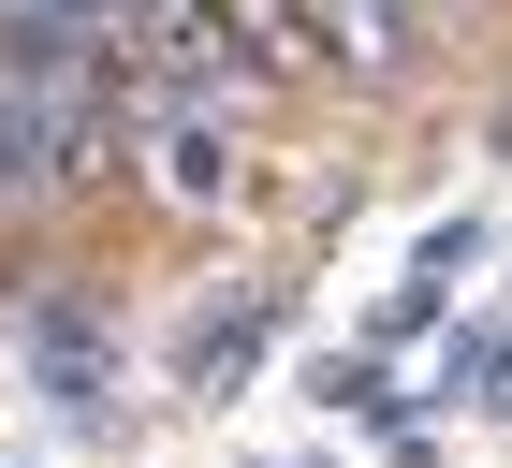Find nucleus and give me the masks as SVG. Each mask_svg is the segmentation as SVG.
I'll list each match as a JSON object with an SVG mask.
<instances>
[{"label":"nucleus","mask_w":512,"mask_h":468,"mask_svg":"<svg viewBox=\"0 0 512 468\" xmlns=\"http://www.w3.org/2000/svg\"><path fill=\"white\" fill-rule=\"evenodd\" d=\"M278 322H293V278H249L235 308H191V337H176V395H249V366L278 351Z\"/></svg>","instance_id":"obj_1"},{"label":"nucleus","mask_w":512,"mask_h":468,"mask_svg":"<svg viewBox=\"0 0 512 468\" xmlns=\"http://www.w3.org/2000/svg\"><path fill=\"white\" fill-rule=\"evenodd\" d=\"M30 366H44V395H59L74 425H118V322L88 308V293H59V308L30 322Z\"/></svg>","instance_id":"obj_2"},{"label":"nucleus","mask_w":512,"mask_h":468,"mask_svg":"<svg viewBox=\"0 0 512 468\" xmlns=\"http://www.w3.org/2000/svg\"><path fill=\"white\" fill-rule=\"evenodd\" d=\"M235 176H249V147L220 117H147V191L161 205H235Z\"/></svg>","instance_id":"obj_4"},{"label":"nucleus","mask_w":512,"mask_h":468,"mask_svg":"<svg viewBox=\"0 0 512 468\" xmlns=\"http://www.w3.org/2000/svg\"><path fill=\"white\" fill-rule=\"evenodd\" d=\"M308 410H337V425H366V439H381V425H410V395H395V366H381V351H308Z\"/></svg>","instance_id":"obj_5"},{"label":"nucleus","mask_w":512,"mask_h":468,"mask_svg":"<svg viewBox=\"0 0 512 468\" xmlns=\"http://www.w3.org/2000/svg\"><path fill=\"white\" fill-rule=\"evenodd\" d=\"M439 308H454V293H425V278H395V293H381V322H366V351H410V337H425Z\"/></svg>","instance_id":"obj_8"},{"label":"nucleus","mask_w":512,"mask_h":468,"mask_svg":"<svg viewBox=\"0 0 512 468\" xmlns=\"http://www.w3.org/2000/svg\"><path fill=\"white\" fill-rule=\"evenodd\" d=\"M439 410L512 425V337H498V322H454V337H439Z\"/></svg>","instance_id":"obj_6"},{"label":"nucleus","mask_w":512,"mask_h":468,"mask_svg":"<svg viewBox=\"0 0 512 468\" xmlns=\"http://www.w3.org/2000/svg\"><path fill=\"white\" fill-rule=\"evenodd\" d=\"M483 249H498V234H483V220H469V205H454V220H439V234H425V249H410V278H425V293H454V278H469V264H483Z\"/></svg>","instance_id":"obj_7"},{"label":"nucleus","mask_w":512,"mask_h":468,"mask_svg":"<svg viewBox=\"0 0 512 468\" xmlns=\"http://www.w3.org/2000/svg\"><path fill=\"white\" fill-rule=\"evenodd\" d=\"M308 15V74H366V88H395L410 59H425V30L395 15V0H293Z\"/></svg>","instance_id":"obj_3"},{"label":"nucleus","mask_w":512,"mask_h":468,"mask_svg":"<svg viewBox=\"0 0 512 468\" xmlns=\"http://www.w3.org/2000/svg\"><path fill=\"white\" fill-rule=\"evenodd\" d=\"M395 15H410V30L439 44V30H454V15H483V0H395Z\"/></svg>","instance_id":"obj_9"}]
</instances>
